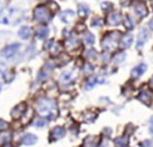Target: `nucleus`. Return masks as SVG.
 <instances>
[{
  "label": "nucleus",
  "instance_id": "obj_1",
  "mask_svg": "<svg viewBox=\"0 0 153 147\" xmlns=\"http://www.w3.org/2000/svg\"><path fill=\"white\" fill-rule=\"evenodd\" d=\"M38 114L42 117L46 118L48 120L55 119L59 114V109H57V104L55 100L52 99H44L38 103L37 108Z\"/></svg>",
  "mask_w": 153,
  "mask_h": 147
},
{
  "label": "nucleus",
  "instance_id": "obj_2",
  "mask_svg": "<svg viewBox=\"0 0 153 147\" xmlns=\"http://www.w3.org/2000/svg\"><path fill=\"white\" fill-rule=\"evenodd\" d=\"M52 13L51 10L48 9V7L46 6H37L34 9L33 18L34 20H36L37 23H42V24H46L52 19Z\"/></svg>",
  "mask_w": 153,
  "mask_h": 147
},
{
  "label": "nucleus",
  "instance_id": "obj_3",
  "mask_svg": "<svg viewBox=\"0 0 153 147\" xmlns=\"http://www.w3.org/2000/svg\"><path fill=\"white\" fill-rule=\"evenodd\" d=\"M120 37V34L118 32H111L108 35H106L104 39H102V47L107 49V51H114L116 46H117V43H118V39Z\"/></svg>",
  "mask_w": 153,
  "mask_h": 147
},
{
  "label": "nucleus",
  "instance_id": "obj_4",
  "mask_svg": "<svg viewBox=\"0 0 153 147\" xmlns=\"http://www.w3.org/2000/svg\"><path fill=\"white\" fill-rule=\"evenodd\" d=\"M17 10L13 8H5L0 11V23L1 24H13L18 21L19 19L16 18Z\"/></svg>",
  "mask_w": 153,
  "mask_h": 147
},
{
  "label": "nucleus",
  "instance_id": "obj_5",
  "mask_svg": "<svg viewBox=\"0 0 153 147\" xmlns=\"http://www.w3.org/2000/svg\"><path fill=\"white\" fill-rule=\"evenodd\" d=\"M19 47H20V44L19 43L10 44V45H8L7 47H5L2 49L1 55L4 57H6V58H11V57H14L16 55V53L18 52Z\"/></svg>",
  "mask_w": 153,
  "mask_h": 147
},
{
  "label": "nucleus",
  "instance_id": "obj_6",
  "mask_svg": "<svg viewBox=\"0 0 153 147\" xmlns=\"http://www.w3.org/2000/svg\"><path fill=\"white\" fill-rule=\"evenodd\" d=\"M150 37V33L146 28H143L141 32L139 33V36H137V43H136V47L141 48L144 44L146 43V41Z\"/></svg>",
  "mask_w": 153,
  "mask_h": 147
},
{
  "label": "nucleus",
  "instance_id": "obj_7",
  "mask_svg": "<svg viewBox=\"0 0 153 147\" xmlns=\"http://www.w3.org/2000/svg\"><path fill=\"white\" fill-rule=\"evenodd\" d=\"M134 11H135V14L137 15L140 18H144V17L148 16V8L142 2L134 4Z\"/></svg>",
  "mask_w": 153,
  "mask_h": 147
},
{
  "label": "nucleus",
  "instance_id": "obj_8",
  "mask_svg": "<svg viewBox=\"0 0 153 147\" xmlns=\"http://www.w3.org/2000/svg\"><path fill=\"white\" fill-rule=\"evenodd\" d=\"M26 111V104L25 103H19L18 106H16L14 109L11 110V117L14 119H19L20 117H23Z\"/></svg>",
  "mask_w": 153,
  "mask_h": 147
},
{
  "label": "nucleus",
  "instance_id": "obj_9",
  "mask_svg": "<svg viewBox=\"0 0 153 147\" xmlns=\"http://www.w3.org/2000/svg\"><path fill=\"white\" fill-rule=\"evenodd\" d=\"M65 136V129L59 126V127H55V128L52 130L51 133V140H57V139H61Z\"/></svg>",
  "mask_w": 153,
  "mask_h": 147
},
{
  "label": "nucleus",
  "instance_id": "obj_10",
  "mask_svg": "<svg viewBox=\"0 0 153 147\" xmlns=\"http://www.w3.org/2000/svg\"><path fill=\"white\" fill-rule=\"evenodd\" d=\"M107 21H108L110 25L120 24V21H122V15H120L118 11L111 13V14H109L107 16Z\"/></svg>",
  "mask_w": 153,
  "mask_h": 147
},
{
  "label": "nucleus",
  "instance_id": "obj_11",
  "mask_svg": "<svg viewBox=\"0 0 153 147\" xmlns=\"http://www.w3.org/2000/svg\"><path fill=\"white\" fill-rule=\"evenodd\" d=\"M32 28L28 26H23L22 28L18 30V36L23 39H28L32 36Z\"/></svg>",
  "mask_w": 153,
  "mask_h": 147
},
{
  "label": "nucleus",
  "instance_id": "obj_12",
  "mask_svg": "<svg viewBox=\"0 0 153 147\" xmlns=\"http://www.w3.org/2000/svg\"><path fill=\"white\" fill-rule=\"evenodd\" d=\"M145 71H146V65H145V64H140V65L135 66L133 70H132V76H133L134 79H137V78H140Z\"/></svg>",
  "mask_w": 153,
  "mask_h": 147
},
{
  "label": "nucleus",
  "instance_id": "obj_13",
  "mask_svg": "<svg viewBox=\"0 0 153 147\" xmlns=\"http://www.w3.org/2000/svg\"><path fill=\"white\" fill-rule=\"evenodd\" d=\"M74 16H76V14L72 10H64L60 17H61V20H62L63 23L68 24V23H70L71 20L74 19Z\"/></svg>",
  "mask_w": 153,
  "mask_h": 147
},
{
  "label": "nucleus",
  "instance_id": "obj_14",
  "mask_svg": "<svg viewBox=\"0 0 153 147\" xmlns=\"http://www.w3.org/2000/svg\"><path fill=\"white\" fill-rule=\"evenodd\" d=\"M132 43H133V35L131 34H126L120 39V46L123 48H128Z\"/></svg>",
  "mask_w": 153,
  "mask_h": 147
},
{
  "label": "nucleus",
  "instance_id": "obj_15",
  "mask_svg": "<svg viewBox=\"0 0 153 147\" xmlns=\"http://www.w3.org/2000/svg\"><path fill=\"white\" fill-rule=\"evenodd\" d=\"M137 98H139L140 101H142L143 103L150 104L151 100H152V95H151V93H150L148 90H144V91H142V92H140V95Z\"/></svg>",
  "mask_w": 153,
  "mask_h": 147
},
{
  "label": "nucleus",
  "instance_id": "obj_16",
  "mask_svg": "<svg viewBox=\"0 0 153 147\" xmlns=\"http://www.w3.org/2000/svg\"><path fill=\"white\" fill-rule=\"evenodd\" d=\"M37 137L33 134H26L24 137L22 138V144L23 145H33L36 143Z\"/></svg>",
  "mask_w": 153,
  "mask_h": 147
},
{
  "label": "nucleus",
  "instance_id": "obj_17",
  "mask_svg": "<svg viewBox=\"0 0 153 147\" xmlns=\"http://www.w3.org/2000/svg\"><path fill=\"white\" fill-rule=\"evenodd\" d=\"M48 35V26H45V25H42V26H39L37 29H36V36H37L39 39H44V38H46Z\"/></svg>",
  "mask_w": 153,
  "mask_h": 147
},
{
  "label": "nucleus",
  "instance_id": "obj_18",
  "mask_svg": "<svg viewBox=\"0 0 153 147\" xmlns=\"http://www.w3.org/2000/svg\"><path fill=\"white\" fill-rule=\"evenodd\" d=\"M78 13H79V16H80V17L86 18V17H88L89 13H90V9H89V7L87 5L81 4V5L78 6Z\"/></svg>",
  "mask_w": 153,
  "mask_h": 147
},
{
  "label": "nucleus",
  "instance_id": "obj_19",
  "mask_svg": "<svg viewBox=\"0 0 153 147\" xmlns=\"http://www.w3.org/2000/svg\"><path fill=\"white\" fill-rule=\"evenodd\" d=\"M99 78H100V76H92V78H90L89 80L87 81L86 82L87 90H88V89H91V88H94L98 82H102V80H99Z\"/></svg>",
  "mask_w": 153,
  "mask_h": 147
},
{
  "label": "nucleus",
  "instance_id": "obj_20",
  "mask_svg": "<svg viewBox=\"0 0 153 147\" xmlns=\"http://www.w3.org/2000/svg\"><path fill=\"white\" fill-rule=\"evenodd\" d=\"M83 41L87 45H94L95 44V36L94 34H91L90 32H87L83 35Z\"/></svg>",
  "mask_w": 153,
  "mask_h": 147
},
{
  "label": "nucleus",
  "instance_id": "obj_21",
  "mask_svg": "<svg viewBox=\"0 0 153 147\" xmlns=\"http://www.w3.org/2000/svg\"><path fill=\"white\" fill-rule=\"evenodd\" d=\"M115 145H117V146H128V139L127 137H118L116 138L114 140Z\"/></svg>",
  "mask_w": 153,
  "mask_h": 147
},
{
  "label": "nucleus",
  "instance_id": "obj_22",
  "mask_svg": "<svg viewBox=\"0 0 153 147\" xmlns=\"http://www.w3.org/2000/svg\"><path fill=\"white\" fill-rule=\"evenodd\" d=\"M46 120H48V119L44 118V117H42V118H37L34 120V125H35L36 127H44V126H46V123H48Z\"/></svg>",
  "mask_w": 153,
  "mask_h": 147
},
{
  "label": "nucleus",
  "instance_id": "obj_23",
  "mask_svg": "<svg viewBox=\"0 0 153 147\" xmlns=\"http://www.w3.org/2000/svg\"><path fill=\"white\" fill-rule=\"evenodd\" d=\"M67 47L68 48H73L74 46H76L78 44H79V42H78V39L74 37H71V38H69L67 41Z\"/></svg>",
  "mask_w": 153,
  "mask_h": 147
},
{
  "label": "nucleus",
  "instance_id": "obj_24",
  "mask_svg": "<svg viewBox=\"0 0 153 147\" xmlns=\"http://www.w3.org/2000/svg\"><path fill=\"white\" fill-rule=\"evenodd\" d=\"M124 26L126 27V29H128V30H131V29L134 28L133 21H132V19L129 18L128 16H126V17L124 18Z\"/></svg>",
  "mask_w": 153,
  "mask_h": 147
},
{
  "label": "nucleus",
  "instance_id": "obj_25",
  "mask_svg": "<svg viewBox=\"0 0 153 147\" xmlns=\"http://www.w3.org/2000/svg\"><path fill=\"white\" fill-rule=\"evenodd\" d=\"M4 80H5V82H7V83L11 82V81L14 80V72L7 70V71L5 72V74H4Z\"/></svg>",
  "mask_w": 153,
  "mask_h": 147
},
{
  "label": "nucleus",
  "instance_id": "obj_26",
  "mask_svg": "<svg viewBox=\"0 0 153 147\" xmlns=\"http://www.w3.org/2000/svg\"><path fill=\"white\" fill-rule=\"evenodd\" d=\"M83 118H85V120H86L87 123H91V121L95 120L96 114L91 112V111H88V112H86V114H83Z\"/></svg>",
  "mask_w": 153,
  "mask_h": 147
},
{
  "label": "nucleus",
  "instance_id": "obj_27",
  "mask_svg": "<svg viewBox=\"0 0 153 147\" xmlns=\"http://www.w3.org/2000/svg\"><path fill=\"white\" fill-rule=\"evenodd\" d=\"M91 25L94 27H101V26H104V20L99 18V17H95V18L92 19V21H91Z\"/></svg>",
  "mask_w": 153,
  "mask_h": 147
},
{
  "label": "nucleus",
  "instance_id": "obj_28",
  "mask_svg": "<svg viewBox=\"0 0 153 147\" xmlns=\"http://www.w3.org/2000/svg\"><path fill=\"white\" fill-rule=\"evenodd\" d=\"M113 4L111 2H102L101 4V9L104 10V11H106V13H108L109 10H111L113 9Z\"/></svg>",
  "mask_w": 153,
  "mask_h": 147
},
{
  "label": "nucleus",
  "instance_id": "obj_29",
  "mask_svg": "<svg viewBox=\"0 0 153 147\" xmlns=\"http://www.w3.org/2000/svg\"><path fill=\"white\" fill-rule=\"evenodd\" d=\"M50 49H51L52 54L56 55V54H59V53L61 52V46H60V44L59 43H54V47H53V45H52V47L50 48Z\"/></svg>",
  "mask_w": 153,
  "mask_h": 147
},
{
  "label": "nucleus",
  "instance_id": "obj_30",
  "mask_svg": "<svg viewBox=\"0 0 153 147\" xmlns=\"http://www.w3.org/2000/svg\"><path fill=\"white\" fill-rule=\"evenodd\" d=\"M124 58H125V53H118L114 57V62L115 63H120V62L124 61Z\"/></svg>",
  "mask_w": 153,
  "mask_h": 147
},
{
  "label": "nucleus",
  "instance_id": "obj_31",
  "mask_svg": "<svg viewBox=\"0 0 153 147\" xmlns=\"http://www.w3.org/2000/svg\"><path fill=\"white\" fill-rule=\"evenodd\" d=\"M87 57L88 58H90V60H95L96 57H97V52H96L95 49H89L88 52H87Z\"/></svg>",
  "mask_w": 153,
  "mask_h": 147
},
{
  "label": "nucleus",
  "instance_id": "obj_32",
  "mask_svg": "<svg viewBox=\"0 0 153 147\" xmlns=\"http://www.w3.org/2000/svg\"><path fill=\"white\" fill-rule=\"evenodd\" d=\"M61 80H62L63 82L70 81L71 80V74H70V73H64V74H62V76H61Z\"/></svg>",
  "mask_w": 153,
  "mask_h": 147
},
{
  "label": "nucleus",
  "instance_id": "obj_33",
  "mask_svg": "<svg viewBox=\"0 0 153 147\" xmlns=\"http://www.w3.org/2000/svg\"><path fill=\"white\" fill-rule=\"evenodd\" d=\"M7 127H8V123H6L5 120L0 119V131H1V130H5V129H7Z\"/></svg>",
  "mask_w": 153,
  "mask_h": 147
},
{
  "label": "nucleus",
  "instance_id": "obj_34",
  "mask_svg": "<svg viewBox=\"0 0 153 147\" xmlns=\"http://www.w3.org/2000/svg\"><path fill=\"white\" fill-rule=\"evenodd\" d=\"M92 72H94V67L91 66L90 64H87L86 69H85V73H86V74H91Z\"/></svg>",
  "mask_w": 153,
  "mask_h": 147
},
{
  "label": "nucleus",
  "instance_id": "obj_35",
  "mask_svg": "<svg viewBox=\"0 0 153 147\" xmlns=\"http://www.w3.org/2000/svg\"><path fill=\"white\" fill-rule=\"evenodd\" d=\"M6 71H7L6 65L5 64H2V63H0V76H4V74H5Z\"/></svg>",
  "mask_w": 153,
  "mask_h": 147
},
{
  "label": "nucleus",
  "instance_id": "obj_36",
  "mask_svg": "<svg viewBox=\"0 0 153 147\" xmlns=\"http://www.w3.org/2000/svg\"><path fill=\"white\" fill-rule=\"evenodd\" d=\"M53 44H54V41H48V42H46V44H45V48H46V49H50V46H51V47H52V45Z\"/></svg>",
  "mask_w": 153,
  "mask_h": 147
},
{
  "label": "nucleus",
  "instance_id": "obj_37",
  "mask_svg": "<svg viewBox=\"0 0 153 147\" xmlns=\"http://www.w3.org/2000/svg\"><path fill=\"white\" fill-rule=\"evenodd\" d=\"M141 145H142V146H151V145H152V143L151 142H143V143H141Z\"/></svg>",
  "mask_w": 153,
  "mask_h": 147
},
{
  "label": "nucleus",
  "instance_id": "obj_38",
  "mask_svg": "<svg viewBox=\"0 0 153 147\" xmlns=\"http://www.w3.org/2000/svg\"><path fill=\"white\" fill-rule=\"evenodd\" d=\"M150 130H151V133L153 134V117L151 118V120H150Z\"/></svg>",
  "mask_w": 153,
  "mask_h": 147
},
{
  "label": "nucleus",
  "instance_id": "obj_39",
  "mask_svg": "<svg viewBox=\"0 0 153 147\" xmlns=\"http://www.w3.org/2000/svg\"><path fill=\"white\" fill-rule=\"evenodd\" d=\"M149 26H150V28H151L153 30V18L151 19V20H150V24H149Z\"/></svg>",
  "mask_w": 153,
  "mask_h": 147
},
{
  "label": "nucleus",
  "instance_id": "obj_40",
  "mask_svg": "<svg viewBox=\"0 0 153 147\" xmlns=\"http://www.w3.org/2000/svg\"><path fill=\"white\" fill-rule=\"evenodd\" d=\"M150 86H151V88H153V76H152V79L150 80Z\"/></svg>",
  "mask_w": 153,
  "mask_h": 147
}]
</instances>
